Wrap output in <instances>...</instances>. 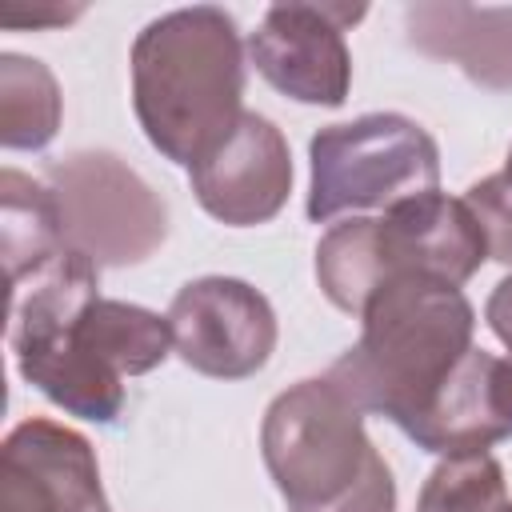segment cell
Returning <instances> with one entry per match:
<instances>
[{"label":"cell","mask_w":512,"mask_h":512,"mask_svg":"<svg viewBox=\"0 0 512 512\" xmlns=\"http://www.w3.org/2000/svg\"><path fill=\"white\" fill-rule=\"evenodd\" d=\"M100 268L68 248L32 288L8 300L16 368L72 416L112 424L124 408V376H144L172 352L168 316L104 300Z\"/></svg>","instance_id":"obj_1"},{"label":"cell","mask_w":512,"mask_h":512,"mask_svg":"<svg viewBox=\"0 0 512 512\" xmlns=\"http://www.w3.org/2000/svg\"><path fill=\"white\" fill-rule=\"evenodd\" d=\"M360 324V340L328 368V380L360 412L388 416L404 432L472 352L476 312L444 280L392 276L372 292Z\"/></svg>","instance_id":"obj_2"},{"label":"cell","mask_w":512,"mask_h":512,"mask_svg":"<svg viewBox=\"0 0 512 512\" xmlns=\"http://www.w3.org/2000/svg\"><path fill=\"white\" fill-rule=\"evenodd\" d=\"M244 44L224 8H176L132 44V104L144 136L176 164H192L240 120Z\"/></svg>","instance_id":"obj_3"},{"label":"cell","mask_w":512,"mask_h":512,"mask_svg":"<svg viewBox=\"0 0 512 512\" xmlns=\"http://www.w3.org/2000/svg\"><path fill=\"white\" fill-rule=\"evenodd\" d=\"M260 452L288 512H396V484L364 432V412L324 376L280 392Z\"/></svg>","instance_id":"obj_4"},{"label":"cell","mask_w":512,"mask_h":512,"mask_svg":"<svg viewBox=\"0 0 512 512\" xmlns=\"http://www.w3.org/2000/svg\"><path fill=\"white\" fill-rule=\"evenodd\" d=\"M484 256L488 244L472 208L456 196L424 192L388 208L380 220L352 216L332 224L316 244V280L340 312L360 316L392 276H432L460 288Z\"/></svg>","instance_id":"obj_5"},{"label":"cell","mask_w":512,"mask_h":512,"mask_svg":"<svg viewBox=\"0 0 512 512\" xmlns=\"http://www.w3.org/2000/svg\"><path fill=\"white\" fill-rule=\"evenodd\" d=\"M308 160L312 220H336L368 208L388 212L412 196L436 192L440 184L436 140L400 112H372L320 128L308 144Z\"/></svg>","instance_id":"obj_6"},{"label":"cell","mask_w":512,"mask_h":512,"mask_svg":"<svg viewBox=\"0 0 512 512\" xmlns=\"http://www.w3.org/2000/svg\"><path fill=\"white\" fill-rule=\"evenodd\" d=\"M56 196L68 248L96 268L148 260L168 236V204L160 192L112 152H76L44 172Z\"/></svg>","instance_id":"obj_7"},{"label":"cell","mask_w":512,"mask_h":512,"mask_svg":"<svg viewBox=\"0 0 512 512\" xmlns=\"http://www.w3.org/2000/svg\"><path fill=\"white\" fill-rule=\"evenodd\" d=\"M172 348L212 380L256 376L276 348V312L244 280L204 276L176 292L168 308Z\"/></svg>","instance_id":"obj_8"},{"label":"cell","mask_w":512,"mask_h":512,"mask_svg":"<svg viewBox=\"0 0 512 512\" xmlns=\"http://www.w3.org/2000/svg\"><path fill=\"white\" fill-rule=\"evenodd\" d=\"M364 12V4H272L248 36V56L276 92L336 108L352 84L344 32Z\"/></svg>","instance_id":"obj_9"},{"label":"cell","mask_w":512,"mask_h":512,"mask_svg":"<svg viewBox=\"0 0 512 512\" xmlns=\"http://www.w3.org/2000/svg\"><path fill=\"white\" fill-rule=\"evenodd\" d=\"M188 180L204 212L220 224H264L292 192L288 140L268 116L240 112V120L188 164Z\"/></svg>","instance_id":"obj_10"},{"label":"cell","mask_w":512,"mask_h":512,"mask_svg":"<svg viewBox=\"0 0 512 512\" xmlns=\"http://www.w3.org/2000/svg\"><path fill=\"white\" fill-rule=\"evenodd\" d=\"M0 512H112L92 444L44 416L16 424L0 448Z\"/></svg>","instance_id":"obj_11"},{"label":"cell","mask_w":512,"mask_h":512,"mask_svg":"<svg viewBox=\"0 0 512 512\" xmlns=\"http://www.w3.org/2000/svg\"><path fill=\"white\" fill-rule=\"evenodd\" d=\"M424 452L468 456L488 452L512 436V356L500 360L484 348H472L456 372L440 384L428 408L404 428Z\"/></svg>","instance_id":"obj_12"},{"label":"cell","mask_w":512,"mask_h":512,"mask_svg":"<svg viewBox=\"0 0 512 512\" xmlns=\"http://www.w3.org/2000/svg\"><path fill=\"white\" fill-rule=\"evenodd\" d=\"M412 48L456 64L468 80L512 88V8L496 4H412L404 12Z\"/></svg>","instance_id":"obj_13"},{"label":"cell","mask_w":512,"mask_h":512,"mask_svg":"<svg viewBox=\"0 0 512 512\" xmlns=\"http://www.w3.org/2000/svg\"><path fill=\"white\" fill-rule=\"evenodd\" d=\"M68 252L56 196L44 180H32L16 168L0 172V256L8 272V296L24 276H40L52 260Z\"/></svg>","instance_id":"obj_14"},{"label":"cell","mask_w":512,"mask_h":512,"mask_svg":"<svg viewBox=\"0 0 512 512\" xmlns=\"http://www.w3.org/2000/svg\"><path fill=\"white\" fill-rule=\"evenodd\" d=\"M60 128V88L56 76L28 56H0V144L4 148H44Z\"/></svg>","instance_id":"obj_15"},{"label":"cell","mask_w":512,"mask_h":512,"mask_svg":"<svg viewBox=\"0 0 512 512\" xmlns=\"http://www.w3.org/2000/svg\"><path fill=\"white\" fill-rule=\"evenodd\" d=\"M504 468L488 452L444 456L420 488L416 512H504Z\"/></svg>","instance_id":"obj_16"},{"label":"cell","mask_w":512,"mask_h":512,"mask_svg":"<svg viewBox=\"0 0 512 512\" xmlns=\"http://www.w3.org/2000/svg\"><path fill=\"white\" fill-rule=\"evenodd\" d=\"M464 204L472 208V216L480 220L488 256L512 268V176L496 172L488 180H476L464 196Z\"/></svg>","instance_id":"obj_17"},{"label":"cell","mask_w":512,"mask_h":512,"mask_svg":"<svg viewBox=\"0 0 512 512\" xmlns=\"http://www.w3.org/2000/svg\"><path fill=\"white\" fill-rule=\"evenodd\" d=\"M484 316H488V328L500 336V344L512 352V276H504V280L492 288Z\"/></svg>","instance_id":"obj_18"},{"label":"cell","mask_w":512,"mask_h":512,"mask_svg":"<svg viewBox=\"0 0 512 512\" xmlns=\"http://www.w3.org/2000/svg\"><path fill=\"white\" fill-rule=\"evenodd\" d=\"M72 16H80V8H16V4H4V8H0V24H8V28L68 24Z\"/></svg>","instance_id":"obj_19"},{"label":"cell","mask_w":512,"mask_h":512,"mask_svg":"<svg viewBox=\"0 0 512 512\" xmlns=\"http://www.w3.org/2000/svg\"><path fill=\"white\" fill-rule=\"evenodd\" d=\"M504 172H508V176H512V152H508V168H504Z\"/></svg>","instance_id":"obj_20"},{"label":"cell","mask_w":512,"mask_h":512,"mask_svg":"<svg viewBox=\"0 0 512 512\" xmlns=\"http://www.w3.org/2000/svg\"><path fill=\"white\" fill-rule=\"evenodd\" d=\"M504 512H512V504H504Z\"/></svg>","instance_id":"obj_21"}]
</instances>
